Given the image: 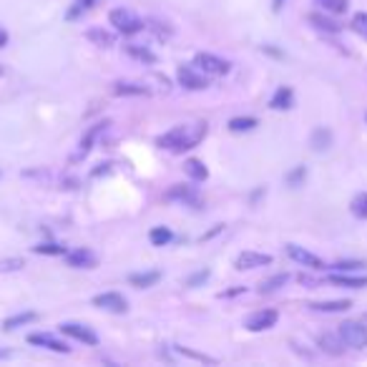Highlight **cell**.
I'll list each match as a JSON object with an SVG mask.
<instances>
[{
	"mask_svg": "<svg viewBox=\"0 0 367 367\" xmlns=\"http://www.w3.org/2000/svg\"><path fill=\"white\" fill-rule=\"evenodd\" d=\"M176 78H179V84L189 91H204L209 86L207 76H201L199 70H196V66H179Z\"/></svg>",
	"mask_w": 367,
	"mask_h": 367,
	"instance_id": "52a82bcc",
	"label": "cell"
},
{
	"mask_svg": "<svg viewBox=\"0 0 367 367\" xmlns=\"http://www.w3.org/2000/svg\"><path fill=\"white\" fill-rule=\"evenodd\" d=\"M113 93H116V96H146L149 88L139 84H131V81H118V84L113 86Z\"/></svg>",
	"mask_w": 367,
	"mask_h": 367,
	"instance_id": "ffe728a7",
	"label": "cell"
},
{
	"mask_svg": "<svg viewBox=\"0 0 367 367\" xmlns=\"http://www.w3.org/2000/svg\"><path fill=\"white\" fill-rule=\"evenodd\" d=\"M310 23H314V28L325 30V33H339V23L330 21V18H325L322 13H312Z\"/></svg>",
	"mask_w": 367,
	"mask_h": 367,
	"instance_id": "d4e9b609",
	"label": "cell"
},
{
	"mask_svg": "<svg viewBox=\"0 0 367 367\" xmlns=\"http://www.w3.org/2000/svg\"><path fill=\"white\" fill-rule=\"evenodd\" d=\"M109 21H111V26L118 30V33H124V35H133V33H141V30H144V21H141L139 15H133L131 10H126V8H116V10H111Z\"/></svg>",
	"mask_w": 367,
	"mask_h": 367,
	"instance_id": "7a4b0ae2",
	"label": "cell"
},
{
	"mask_svg": "<svg viewBox=\"0 0 367 367\" xmlns=\"http://www.w3.org/2000/svg\"><path fill=\"white\" fill-rule=\"evenodd\" d=\"M194 66L199 70H204L207 76H227L229 70H232V63L219 56H211V53H196Z\"/></svg>",
	"mask_w": 367,
	"mask_h": 367,
	"instance_id": "277c9868",
	"label": "cell"
},
{
	"mask_svg": "<svg viewBox=\"0 0 367 367\" xmlns=\"http://www.w3.org/2000/svg\"><path fill=\"white\" fill-rule=\"evenodd\" d=\"M171 229L169 227H153L151 234H149V239H151L153 247H167L169 242H171Z\"/></svg>",
	"mask_w": 367,
	"mask_h": 367,
	"instance_id": "484cf974",
	"label": "cell"
},
{
	"mask_svg": "<svg viewBox=\"0 0 367 367\" xmlns=\"http://www.w3.org/2000/svg\"><path fill=\"white\" fill-rule=\"evenodd\" d=\"M61 332L68 335V337H73V339H78V342H84V345H88V347L98 345V335L93 332L91 327L78 325V322H66V325H61Z\"/></svg>",
	"mask_w": 367,
	"mask_h": 367,
	"instance_id": "9c48e42d",
	"label": "cell"
},
{
	"mask_svg": "<svg viewBox=\"0 0 367 367\" xmlns=\"http://www.w3.org/2000/svg\"><path fill=\"white\" fill-rule=\"evenodd\" d=\"M184 171H187L189 179H194V181H204L209 176V169L204 167V161H199V159H189L187 164H184Z\"/></svg>",
	"mask_w": 367,
	"mask_h": 367,
	"instance_id": "7402d4cb",
	"label": "cell"
},
{
	"mask_svg": "<svg viewBox=\"0 0 367 367\" xmlns=\"http://www.w3.org/2000/svg\"><path fill=\"white\" fill-rule=\"evenodd\" d=\"M239 292H244V287H236V290L222 292V294H219V297H234V294H239Z\"/></svg>",
	"mask_w": 367,
	"mask_h": 367,
	"instance_id": "74e56055",
	"label": "cell"
},
{
	"mask_svg": "<svg viewBox=\"0 0 367 367\" xmlns=\"http://www.w3.org/2000/svg\"><path fill=\"white\" fill-rule=\"evenodd\" d=\"M287 279H290V274H274V277H270V279H264L262 282V287H259V292H274V290H279V287H284L287 284Z\"/></svg>",
	"mask_w": 367,
	"mask_h": 367,
	"instance_id": "83f0119b",
	"label": "cell"
},
{
	"mask_svg": "<svg viewBox=\"0 0 367 367\" xmlns=\"http://www.w3.org/2000/svg\"><path fill=\"white\" fill-rule=\"evenodd\" d=\"M360 267H365L362 262H337L335 264V270L339 272H352V270H360Z\"/></svg>",
	"mask_w": 367,
	"mask_h": 367,
	"instance_id": "d590c367",
	"label": "cell"
},
{
	"mask_svg": "<svg viewBox=\"0 0 367 367\" xmlns=\"http://www.w3.org/2000/svg\"><path fill=\"white\" fill-rule=\"evenodd\" d=\"M86 38H88L93 46H101V48H111L113 43H116V35L109 33V30L104 28H91L86 30Z\"/></svg>",
	"mask_w": 367,
	"mask_h": 367,
	"instance_id": "ac0fdd59",
	"label": "cell"
},
{
	"mask_svg": "<svg viewBox=\"0 0 367 367\" xmlns=\"http://www.w3.org/2000/svg\"><path fill=\"white\" fill-rule=\"evenodd\" d=\"M350 26H352L355 33L367 41V13H355L352 15V23H350Z\"/></svg>",
	"mask_w": 367,
	"mask_h": 367,
	"instance_id": "1f68e13d",
	"label": "cell"
},
{
	"mask_svg": "<svg viewBox=\"0 0 367 367\" xmlns=\"http://www.w3.org/2000/svg\"><path fill=\"white\" fill-rule=\"evenodd\" d=\"M126 50H129V56L139 58V61H146V63H156V56H153L149 48H141V46H126Z\"/></svg>",
	"mask_w": 367,
	"mask_h": 367,
	"instance_id": "4dcf8cb0",
	"label": "cell"
},
{
	"mask_svg": "<svg viewBox=\"0 0 367 367\" xmlns=\"http://www.w3.org/2000/svg\"><path fill=\"white\" fill-rule=\"evenodd\" d=\"M339 337L345 339L347 347H355V350H365L367 347V327L365 322H355V319H347L339 325Z\"/></svg>",
	"mask_w": 367,
	"mask_h": 367,
	"instance_id": "3957f363",
	"label": "cell"
},
{
	"mask_svg": "<svg viewBox=\"0 0 367 367\" xmlns=\"http://www.w3.org/2000/svg\"><path fill=\"white\" fill-rule=\"evenodd\" d=\"M277 319H279V314L274 310H259L247 317L244 327H247L250 332H264V330H272V327L277 325Z\"/></svg>",
	"mask_w": 367,
	"mask_h": 367,
	"instance_id": "5b68a950",
	"label": "cell"
},
{
	"mask_svg": "<svg viewBox=\"0 0 367 367\" xmlns=\"http://www.w3.org/2000/svg\"><path fill=\"white\" fill-rule=\"evenodd\" d=\"M35 254H66V247H61V244H38V247H33Z\"/></svg>",
	"mask_w": 367,
	"mask_h": 367,
	"instance_id": "d6a6232c",
	"label": "cell"
},
{
	"mask_svg": "<svg viewBox=\"0 0 367 367\" xmlns=\"http://www.w3.org/2000/svg\"><path fill=\"white\" fill-rule=\"evenodd\" d=\"M66 262L70 267H76V270H93L98 259L91 250H73V252H66Z\"/></svg>",
	"mask_w": 367,
	"mask_h": 367,
	"instance_id": "4fadbf2b",
	"label": "cell"
},
{
	"mask_svg": "<svg viewBox=\"0 0 367 367\" xmlns=\"http://www.w3.org/2000/svg\"><path fill=\"white\" fill-rule=\"evenodd\" d=\"M259 126V121L252 116H236L229 121V131L232 133H244V131H252V129H256Z\"/></svg>",
	"mask_w": 367,
	"mask_h": 367,
	"instance_id": "603a6c76",
	"label": "cell"
},
{
	"mask_svg": "<svg viewBox=\"0 0 367 367\" xmlns=\"http://www.w3.org/2000/svg\"><path fill=\"white\" fill-rule=\"evenodd\" d=\"M93 305H96L98 310L113 312V314H121V312L129 310L126 297H121L118 292H104V294H96V297H93Z\"/></svg>",
	"mask_w": 367,
	"mask_h": 367,
	"instance_id": "ba28073f",
	"label": "cell"
},
{
	"mask_svg": "<svg viewBox=\"0 0 367 367\" xmlns=\"http://www.w3.org/2000/svg\"><path fill=\"white\" fill-rule=\"evenodd\" d=\"M330 282L337 287H347V290H362L367 287V277H350V274H330Z\"/></svg>",
	"mask_w": 367,
	"mask_h": 367,
	"instance_id": "d6986e66",
	"label": "cell"
},
{
	"mask_svg": "<svg viewBox=\"0 0 367 367\" xmlns=\"http://www.w3.org/2000/svg\"><path fill=\"white\" fill-rule=\"evenodd\" d=\"M28 342L35 347H46V350H50V352H63V355L70 352V347L66 345V342H61V339L53 337V335H48V332H33L28 337Z\"/></svg>",
	"mask_w": 367,
	"mask_h": 367,
	"instance_id": "7c38bea8",
	"label": "cell"
},
{
	"mask_svg": "<svg viewBox=\"0 0 367 367\" xmlns=\"http://www.w3.org/2000/svg\"><path fill=\"white\" fill-rule=\"evenodd\" d=\"M23 267H26V262L18 259V256H15V259H3V262H0V272H18V270H23Z\"/></svg>",
	"mask_w": 367,
	"mask_h": 367,
	"instance_id": "836d02e7",
	"label": "cell"
},
{
	"mask_svg": "<svg viewBox=\"0 0 367 367\" xmlns=\"http://www.w3.org/2000/svg\"><path fill=\"white\" fill-rule=\"evenodd\" d=\"M362 322H365V325H367V312H365V314H362Z\"/></svg>",
	"mask_w": 367,
	"mask_h": 367,
	"instance_id": "60d3db41",
	"label": "cell"
},
{
	"mask_svg": "<svg viewBox=\"0 0 367 367\" xmlns=\"http://www.w3.org/2000/svg\"><path fill=\"white\" fill-rule=\"evenodd\" d=\"M317 6H322L325 13H345L347 10V0H317Z\"/></svg>",
	"mask_w": 367,
	"mask_h": 367,
	"instance_id": "f546056e",
	"label": "cell"
},
{
	"mask_svg": "<svg viewBox=\"0 0 367 367\" xmlns=\"http://www.w3.org/2000/svg\"><path fill=\"white\" fill-rule=\"evenodd\" d=\"M350 211H352L357 219H367V194H357L350 204Z\"/></svg>",
	"mask_w": 367,
	"mask_h": 367,
	"instance_id": "f1b7e54d",
	"label": "cell"
},
{
	"mask_svg": "<svg viewBox=\"0 0 367 367\" xmlns=\"http://www.w3.org/2000/svg\"><path fill=\"white\" fill-rule=\"evenodd\" d=\"M0 73H3V68H0Z\"/></svg>",
	"mask_w": 367,
	"mask_h": 367,
	"instance_id": "b9f144b4",
	"label": "cell"
},
{
	"mask_svg": "<svg viewBox=\"0 0 367 367\" xmlns=\"http://www.w3.org/2000/svg\"><path fill=\"white\" fill-rule=\"evenodd\" d=\"M96 0H78V8H91Z\"/></svg>",
	"mask_w": 367,
	"mask_h": 367,
	"instance_id": "ab89813d",
	"label": "cell"
},
{
	"mask_svg": "<svg viewBox=\"0 0 367 367\" xmlns=\"http://www.w3.org/2000/svg\"><path fill=\"white\" fill-rule=\"evenodd\" d=\"M169 201H179L184 207H201V194L194 187H184V184H173L167 194Z\"/></svg>",
	"mask_w": 367,
	"mask_h": 367,
	"instance_id": "8992f818",
	"label": "cell"
},
{
	"mask_svg": "<svg viewBox=\"0 0 367 367\" xmlns=\"http://www.w3.org/2000/svg\"><path fill=\"white\" fill-rule=\"evenodd\" d=\"M6 46H8V33L0 28V48H6Z\"/></svg>",
	"mask_w": 367,
	"mask_h": 367,
	"instance_id": "f35d334b",
	"label": "cell"
},
{
	"mask_svg": "<svg viewBox=\"0 0 367 367\" xmlns=\"http://www.w3.org/2000/svg\"><path fill=\"white\" fill-rule=\"evenodd\" d=\"M319 347H322L327 355H335V357H337V355L345 352V339L339 337V332L337 335H322V337H319Z\"/></svg>",
	"mask_w": 367,
	"mask_h": 367,
	"instance_id": "e0dca14e",
	"label": "cell"
},
{
	"mask_svg": "<svg viewBox=\"0 0 367 367\" xmlns=\"http://www.w3.org/2000/svg\"><path fill=\"white\" fill-rule=\"evenodd\" d=\"M207 124H187V126H176L171 131H167L164 136H159L156 144L161 149H167V151L173 153H181V151H189V149H194L204 141L207 136Z\"/></svg>",
	"mask_w": 367,
	"mask_h": 367,
	"instance_id": "6da1fadb",
	"label": "cell"
},
{
	"mask_svg": "<svg viewBox=\"0 0 367 367\" xmlns=\"http://www.w3.org/2000/svg\"><path fill=\"white\" fill-rule=\"evenodd\" d=\"M272 264V256L270 254H262V252H242V254L236 256L234 267L236 270H259V267H270Z\"/></svg>",
	"mask_w": 367,
	"mask_h": 367,
	"instance_id": "30bf717a",
	"label": "cell"
},
{
	"mask_svg": "<svg viewBox=\"0 0 367 367\" xmlns=\"http://www.w3.org/2000/svg\"><path fill=\"white\" fill-rule=\"evenodd\" d=\"M292 101H294L292 88L290 86H282V88H277V93L272 96L270 106L274 109V111H287V109H292Z\"/></svg>",
	"mask_w": 367,
	"mask_h": 367,
	"instance_id": "2e32d148",
	"label": "cell"
},
{
	"mask_svg": "<svg viewBox=\"0 0 367 367\" xmlns=\"http://www.w3.org/2000/svg\"><path fill=\"white\" fill-rule=\"evenodd\" d=\"M305 176H307V169H305V167H299V169H294V171H292L290 176H287V181H290L292 187H297V184H299L302 179H305Z\"/></svg>",
	"mask_w": 367,
	"mask_h": 367,
	"instance_id": "e575fe53",
	"label": "cell"
},
{
	"mask_svg": "<svg viewBox=\"0 0 367 367\" xmlns=\"http://www.w3.org/2000/svg\"><path fill=\"white\" fill-rule=\"evenodd\" d=\"M207 279H209V270H201V272H196V274H194V277H191V279H189V287H196V284H201V282H207Z\"/></svg>",
	"mask_w": 367,
	"mask_h": 367,
	"instance_id": "8d00e7d4",
	"label": "cell"
},
{
	"mask_svg": "<svg viewBox=\"0 0 367 367\" xmlns=\"http://www.w3.org/2000/svg\"><path fill=\"white\" fill-rule=\"evenodd\" d=\"M106 126H109V121H104V124H96V126H91L88 131H86V136L81 139V146H78V151L73 153V161H81V159H86L91 153V149H93V141L98 139V133L104 131Z\"/></svg>",
	"mask_w": 367,
	"mask_h": 367,
	"instance_id": "5bb4252c",
	"label": "cell"
},
{
	"mask_svg": "<svg viewBox=\"0 0 367 367\" xmlns=\"http://www.w3.org/2000/svg\"><path fill=\"white\" fill-rule=\"evenodd\" d=\"M350 307H352L350 299H332V302H312L310 310L325 312V314H335V312H347Z\"/></svg>",
	"mask_w": 367,
	"mask_h": 367,
	"instance_id": "9a60e30c",
	"label": "cell"
},
{
	"mask_svg": "<svg viewBox=\"0 0 367 367\" xmlns=\"http://www.w3.org/2000/svg\"><path fill=\"white\" fill-rule=\"evenodd\" d=\"M287 254H290V259L302 264V267H310V270H325V262H322L317 254L302 250V247H297V244H290V247H287Z\"/></svg>",
	"mask_w": 367,
	"mask_h": 367,
	"instance_id": "8fae6325",
	"label": "cell"
},
{
	"mask_svg": "<svg viewBox=\"0 0 367 367\" xmlns=\"http://www.w3.org/2000/svg\"><path fill=\"white\" fill-rule=\"evenodd\" d=\"M159 279H161L159 272H144V274H131V277H129V282H131L133 287L144 290V287H153V284L159 282Z\"/></svg>",
	"mask_w": 367,
	"mask_h": 367,
	"instance_id": "cb8c5ba5",
	"label": "cell"
},
{
	"mask_svg": "<svg viewBox=\"0 0 367 367\" xmlns=\"http://www.w3.org/2000/svg\"><path fill=\"white\" fill-rule=\"evenodd\" d=\"M33 319H38V314H35V312H21V314H15V317L6 319V322H3V327H6V330H15V327L28 325V322H33Z\"/></svg>",
	"mask_w": 367,
	"mask_h": 367,
	"instance_id": "4316f807",
	"label": "cell"
},
{
	"mask_svg": "<svg viewBox=\"0 0 367 367\" xmlns=\"http://www.w3.org/2000/svg\"><path fill=\"white\" fill-rule=\"evenodd\" d=\"M310 144L314 151H325V149H330V144H332V131H327V129H314Z\"/></svg>",
	"mask_w": 367,
	"mask_h": 367,
	"instance_id": "44dd1931",
	"label": "cell"
}]
</instances>
